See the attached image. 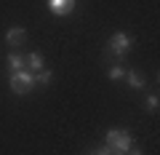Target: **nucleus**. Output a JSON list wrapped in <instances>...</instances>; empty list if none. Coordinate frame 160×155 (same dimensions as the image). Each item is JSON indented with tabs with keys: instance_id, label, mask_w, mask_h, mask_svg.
Instances as JSON below:
<instances>
[{
	"instance_id": "obj_1",
	"label": "nucleus",
	"mask_w": 160,
	"mask_h": 155,
	"mask_svg": "<svg viewBox=\"0 0 160 155\" xmlns=\"http://www.w3.org/2000/svg\"><path fill=\"white\" fill-rule=\"evenodd\" d=\"M104 142H107V147L118 150V152H128V150L133 147V137L126 128H109L107 137H104Z\"/></svg>"
},
{
	"instance_id": "obj_2",
	"label": "nucleus",
	"mask_w": 160,
	"mask_h": 155,
	"mask_svg": "<svg viewBox=\"0 0 160 155\" xmlns=\"http://www.w3.org/2000/svg\"><path fill=\"white\" fill-rule=\"evenodd\" d=\"M35 86H38V83H35V72H29L27 67L11 72V91H16V94H29Z\"/></svg>"
},
{
	"instance_id": "obj_3",
	"label": "nucleus",
	"mask_w": 160,
	"mask_h": 155,
	"mask_svg": "<svg viewBox=\"0 0 160 155\" xmlns=\"http://www.w3.org/2000/svg\"><path fill=\"white\" fill-rule=\"evenodd\" d=\"M131 46H133V38L128 32H115L112 38H109V43H107V48L115 54L118 59H123V56H128V51H131Z\"/></svg>"
},
{
	"instance_id": "obj_4",
	"label": "nucleus",
	"mask_w": 160,
	"mask_h": 155,
	"mask_svg": "<svg viewBox=\"0 0 160 155\" xmlns=\"http://www.w3.org/2000/svg\"><path fill=\"white\" fill-rule=\"evenodd\" d=\"M6 43L8 46H22V43H27V29L24 27H8L6 29Z\"/></svg>"
},
{
	"instance_id": "obj_5",
	"label": "nucleus",
	"mask_w": 160,
	"mask_h": 155,
	"mask_svg": "<svg viewBox=\"0 0 160 155\" xmlns=\"http://www.w3.org/2000/svg\"><path fill=\"white\" fill-rule=\"evenodd\" d=\"M48 8L56 16H67V13L75 11V0H48Z\"/></svg>"
},
{
	"instance_id": "obj_6",
	"label": "nucleus",
	"mask_w": 160,
	"mask_h": 155,
	"mask_svg": "<svg viewBox=\"0 0 160 155\" xmlns=\"http://www.w3.org/2000/svg\"><path fill=\"white\" fill-rule=\"evenodd\" d=\"M8 67H11V72H16V70H24V67H27V56H24V54H19V51L8 54Z\"/></svg>"
},
{
	"instance_id": "obj_7",
	"label": "nucleus",
	"mask_w": 160,
	"mask_h": 155,
	"mask_svg": "<svg viewBox=\"0 0 160 155\" xmlns=\"http://www.w3.org/2000/svg\"><path fill=\"white\" fill-rule=\"evenodd\" d=\"M27 70H29V72L43 70V54H40V51H32V54L27 56Z\"/></svg>"
},
{
	"instance_id": "obj_8",
	"label": "nucleus",
	"mask_w": 160,
	"mask_h": 155,
	"mask_svg": "<svg viewBox=\"0 0 160 155\" xmlns=\"http://www.w3.org/2000/svg\"><path fill=\"white\" fill-rule=\"evenodd\" d=\"M126 83H128L131 88H144L147 78H144L142 72H133V70H131V72H126Z\"/></svg>"
},
{
	"instance_id": "obj_9",
	"label": "nucleus",
	"mask_w": 160,
	"mask_h": 155,
	"mask_svg": "<svg viewBox=\"0 0 160 155\" xmlns=\"http://www.w3.org/2000/svg\"><path fill=\"white\" fill-rule=\"evenodd\" d=\"M51 80H53L51 70H38V72H35V83H38V86H48Z\"/></svg>"
},
{
	"instance_id": "obj_10",
	"label": "nucleus",
	"mask_w": 160,
	"mask_h": 155,
	"mask_svg": "<svg viewBox=\"0 0 160 155\" xmlns=\"http://www.w3.org/2000/svg\"><path fill=\"white\" fill-rule=\"evenodd\" d=\"M109 78H112V80H123V78H126V70L120 67V64H115V67H109Z\"/></svg>"
},
{
	"instance_id": "obj_11",
	"label": "nucleus",
	"mask_w": 160,
	"mask_h": 155,
	"mask_svg": "<svg viewBox=\"0 0 160 155\" xmlns=\"http://www.w3.org/2000/svg\"><path fill=\"white\" fill-rule=\"evenodd\" d=\"M158 107H160L158 94H149V96H147V110H149V112H158Z\"/></svg>"
},
{
	"instance_id": "obj_12",
	"label": "nucleus",
	"mask_w": 160,
	"mask_h": 155,
	"mask_svg": "<svg viewBox=\"0 0 160 155\" xmlns=\"http://www.w3.org/2000/svg\"><path fill=\"white\" fill-rule=\"evenodd\" d=\"M112 152H115V150H112V147H107V144H104V147H99V150H93L91 155H112Z\"/></svg>"
},
{
	"instance_id": "obj_13",
	"label": "nucleus",
	"mask_w": 160,
	"mask_h": 155,
	"mask_svg": "<svg viewBox=\"0 0 160 155\" xmlns=\"http://www.w3.org/2000/svg\"><path fill=\"white\" fill-rule=\"evenodd\" d=\"M126 155H144V152H142V147H131Z\"/></svg>"
},
{
	"instance_id": "obj_14",
	"label": "nucleus",
	"mask_w": 160,
	"mask_h": 155,
	"mask_svg": "<svg viewBox=\"0 0 160 155\" xmlns=\"http://www.w3.org/2000/svg\"><path fill=\"white\" fill-rule=\"evenodd\" d=\"M112 155H126V152H118V150H115V152H112Z\"/></svg>"
}]
</instances>
